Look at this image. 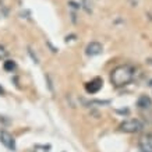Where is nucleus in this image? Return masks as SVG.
<instances>
[{
  "mask_svg": "<svg viewBox=\"0 0 152 152\" xmlns=\"http://www.w3.org/2000/svg\"><path fill=\"white\" fill-rule=\"evenodd\" d=\"M134 77V69L131 66H119L110 74V81L115 87H124L131 83Z\"/></svg>",
  "mask_w": 152,
  "mask_h": 152,
  "instance_id": "1",
  "label": "nucleus"
},
{
  "mask_svg": "<svg viewBox=\"0 0 152 152\" xmlns=\"http://www.w3.org/2000/svg\"><path fill=\"white\" fill-rule=\"evenodd\" d=\"M142 129H144V124L137 119L127 120V121L120 124V130L124 131V133H138V131H141Z\"/></svg>",
  "mask_w": 152,
  "mask_h": 152,
  "instance_id": "2",
  "label": "nucleus"
},
{
  "mask_svg": "<svg viewBox=\"0 0 152 152\" xmlns=\"http://www.w3.org/2000/svg\"><path fill=\"white\" fill-rule=\"evenodd\" d=\"M0 142L3 144L7 149H10V151H15V149H17L15 140H14L13 135L10 133H7V131H1V133H0Z\"/></svg>",
  "mask_w": 152,
  "mask_h": 152,
  "instance_id": "3",
  "label": "nucleus"
},
{
  "mask_svg": "<svg viewBox=\"0 0 152 152\" xmlns=\"http://www.w3.org/2000/svg\"><path fill=\"white\" fill-rule=\"evenodd\" d=\"M102 50H103V46H102L99 42H91V43H88V46L85 48V53H87V56H89V57L101 55Z\"/></svg>",
  "mask_w": 152,
  "mask_h": 152,
  "instance_id": "4",
  "label": "nucleus"
},
{
  "mask_svg": "<svg viewBox=\"0 0 152 152\" xmlns=\"http://www.w3.org/2000/svg\"><path fill=\"white\" fill-rule=\"evenodd\" d=\"M102 84H103L102 78H94L92 81H89V83L85 84V91H87L88 94H96L102 88Z\"/></svg>",
  "mask_w": 152,
  "mask_h": 152,
  "instance_id": "5",
  "label": "nucleus"
},
{
  "mask_svg": "<svg viewBox=\"0 0 152 152\" xmlns=\"http://www.w3.org/2000/svg\"><path fill=\"white\" fill-rule=\"evenodd\" d=\"M140 148L142 152H152V135H145L140 140Z\"/></svg>",
  "mask_w": 152,
  "mask_h": 152,
  "instance_id": "6",
  "label": "nucleus"
},
{
  "mask_svg": "<svg viewBox=\"0 0 152 152\" xmlns=\"http://www.w3.org/2000/svg\"><path fill=\"white\" fill-rule=\"evenodd\" d=\"M137 106L141 107V109H148V107H151L152 106V101L151 98L147 96V95H141L140 99L137 101Z\"/></svg>",
  "mask_w": 152,
  "mask_h": 152,
  "instance_id": "7",
  "label": "nucleus"
},
{
  "mask_svg": "<svg viewBox=\"0 0 152 152\" xmlns=\"http://www.w3.org/2000/svg\"><path fill=\"white\" fill-rule=\"evenodd\" d=\"M3 69L6 71H13V70H15V63H14L13 60H6L4 64H3Z\"/></svg>",
  "mask_w": 152,
  "mask_h": 152,
  "instance_id": "8",
  "label": "nucleus"
},
{
  "mask_svg": "<svg viewBox=\"0 0 152 152\" xmlns=\"http://www.w3.org/2000/svg\"><path fill=\"white\" fill-rule=\"evenodd\" d=\"M50 147L49 145H37L34 148V152H49Z\"/></svg>",
  "mask_w": 152,
  "mask_h": 152,
  "instance_id": "9",
  "label": "nucleus"
},
{
  "mask_svg": "<svg viewBox=\"0 0 152 152\" xmlns=\"http://www.w3.org/2000/svg\"><path fill=\"white\" fill-rule=\"evenodd\" d=\"M6 56H7V50H6L4 48H3L1 45H0V60H1V59H4Z\"/></svg>",
  "mask_w": 152,
  "mask_h": 152,
  "instance_id": "10",
  "label": "nucleus"
},
{
  "mask_svg": "<svg viewBox=\"0 0 152 152\" xmlns=\"http://www.w3.org/2000/svg\"><path fill=\"white\" fill-rule=\"evenodd\" d=\"M3 94H4V89H3V88L0 87V95H3Z\"/></svg>",
  "mask_w": 152,
  "mask_h": 152,
  "instance_id": "11",
  "label": "nucleus"
}]
</instances>
